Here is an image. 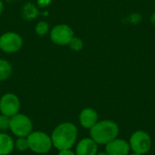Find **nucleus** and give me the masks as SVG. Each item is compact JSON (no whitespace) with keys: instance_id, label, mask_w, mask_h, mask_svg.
Instances as JSON below:
<instances>
[{"instance_id":"obj_6","label":"nucleus","mask_w":155,"mask_h":155,"mask_svg":"<svg viewBox=\"0 0 155 155\" xmlns=\"http://www.w3.org/2000/svg\"><path fill=\"white\" fill-rule=\"evenodd\" d=\"M24 44L22 36L15 32H5L0 35V50L6 54L18 52Z\"/></svg>"},{"instance_id":"obj_19","label":"nucleus","mask_w":155,"mask_h":155,"mask_svg":"<svg viewBox=\"0 0 155 155\" xmlns=\"http://www.w3.org/2000/svg\"><path fill=\"white\" fill-rule=\"evenodd\" d=\"M52 0H37V5L39 7H46L51 4Z\"/></svg>"},{"instance_id":"obj_18","label":"nucleus","mask_w":155,"mask_h":155,"mask_svg":"<svg viewBox=\"0 0 155 155\" xmlns=\"http://www.w3.org/2000/svg\"><path fill=\"white\" fill-rule=\"evenodd\" d=\"M10 117L0 114V131H6L9 129Z\"/></svg>"},{"instance_id":"obj_15","label":"nucleus","mask_w":155,"mask_h":155,"mask_svg":"<svg viewBox=\"0 0 155 155\" xmlns=\"http://www.w3.org/2000/svg\"><path fill=\"white\" fill-rule=\"evenodd\" d=\"M50 31V25L46 21H40L35 25V32L39 36L45 35Z\"/></svg>"},{"instance_id":"obj_3","label":"nucleus","mask_w":155,"mask_h":155,"mask_svg":"<svg viewBox=\"0 0 155 155\" xmlns=\"http://www.w3.org/2000/svg\"><path fill=\"white\" fill-rule=\"evenodd\" d=\"M29 150L36 154H45L53 148L51 135L42 131H33L27 137Z\"/></svg>"},{"instance_id":"obj_17","label":"nucleus","mask_w":155,"mask_h":155,"mask_svg":"<svg viewBox=\"0 0 155 155\" xmlns=\"http://www.w3.org/2000/svg\"><path fill=\"white\" fill-rule=\"evenodd\" d=\"M15 148L18 152H25V151L29 150L27 138L26 137H18L15 141Z\"/></svg>"},{"instance_id":"obj_20","label":"nucleus","mask_w":155,"mask_h":155,"mask_svg":"<svg viewBox=\"0 0 155 155\" xmlns=\"http://www.w3.org/2000/svg\"><path fill=\"white\" fill-rule=\"evenodd\" d=\"M57 155H76L74 151H72L71 149H66V150H61L59 151Z\"/></svg>"},{"instance_id":"obj_11","label":"nucleus","mask_w":155,"mask_h":155,"mask_svg":"<svg viewBox=\"0 0 155 155\" xmlns=\"http://www.w3.org/2000/svg\"><path fill=\"white\" fill-rule=\"evenodd\" d=\"M98 122V114L93 108H84L79 114V123L84 129H91Z\"/></svg>"},{"instance_id":"obj_1","label":"nucleus","mask_w":155,"mask_h":155,"mask_svg":"<svg viewBox=\"0 0 155 155\" xmlns=\"http://www.w3.org/2000/svg\"><path fill=\"white\" fill-rule=\"evenodd\" d=\"M78 130L75 124L70 122L61 123L54 127L51 134L53 147L58 151L72 149L75 144Z\"/></svg>"},{"instance_id":"obj_14","label":"nucleus","mask_w":155,"mask_h":155,"mask_svg":"<svg viewBox=\"0 0 155 155\" xmlns=\"http://www.w3.org/2000/svg\"><path fill=\"white\" fill-rule=\"evenodd\" d=\"M37 14H38L37 8H36V6L34 4H32V3H26L23 6V9H22V16L25 19H27V20L34 19V18H35L37 16Z\"/></svg>"},{"instance_id":"obj_21","label":"nucleus","mask_w":155,"mask_h":155,"mask_svg":"<svg viewBox=\"0 0 155 155\" xmlns=\"http://www.w3.org/2000/svg\"><path fill=\"white\" fill-rule=\"evenodd\" d=\"M150 19H151V23H152V24H153V25L155 26V12H153V13L152 14V15H151V18H150Z\"/></svg>"},{"instance_id":"obj_8","label":"nucleus","mask_w":155,"mask_h":155,"mask_svg":"<svg viewBox=\"0 0 155 155\" xmlns=\"http://www.w3.org/2000/svg\"><path fill=\"white\" fill-rule=\"evenodd\" d=\"M129 144L134 153L143 155L150 151L152 146V140L146 132L137 131L132 134Z\"/></svg>"},{"instance_id":"obj_5","label":"nucleus","mask_w":155,"mask_h":155,"mask_svg":"<svg viewBox=\"0 0 155 155\" xmlns=\"http://www.w3.org/2000/svg\"><path fill=\"white\" fill-rule=\"evenodd\" d=\"M74 36V30L65 24H58L50 30V39L56 45H68Z\"/></svg>"},{"instance_id":"obj_10","label":"nucleus","mask_w":155,"mask_h":155,"mask_svg":"<svg viewBox=\"0 0 155 155\" xmlns=\"http://www.w3.org/2000/svg\"><path fill=\"white\" fill-rule=\"evenodd\" d=\"M98 144L92 138H84L78 142L75 148L76 155H96Z\"/></svg>"},{"instance_id":"obj_22","label":"nucleus","mask_w":155,"mask_h":155,"mask_svg":"<svg viewBox=\"0 0 155 155\" xmlns=\"http://www.w3.org/2000/svg\"><path fill=\"white\" fill-rule=\"evenodd\" d=\"M96 155H109L106 152H102V153H97Z\"/></svg>"},{"instance_id":"obj_9","label":"nucleus","mask_w":155,"mask_h":155,"mask_svg":"<svg viewBox=\"0 0 155 155\" xmlns=\"http://www.w3.org/2000/svg\"><path fill=\"white\" fill-rule=\"evenodd\" d=\"M105 145V152L109 155H127L131 150L130 144L124 139L115 138Z\"/></svg>"},{"instance_id":"obj_23","label":"nucleus","mask_w":155,"mask_h":155,"mask_svg":"<svg viewBox=\"0 0 155 155\" xmlns=\"http://www.w3.org/2000/svg\"><path fill=\"white\" fill-rule=\"evenodd\" d=\"M132 155H142V154H139V153H134Z\"/></svg>"},{"instance_id":"obj_4","label":"nucleus","mask_w":155,"mask_h":155,"mask_svg":"<svg viewBox=\"0 0 155 155\" xmlns=\"http://www.w3.org/2000/svg\"><path fill=\"white\" fill-rule=\"evenodd\" d=\"M33 122L25 114L18 113L10 117L9 130L16 137H27L33 132Z\"/></svg>"},{"instance_id":"obj_2","label":"nucleus","mask_w":155,"mask_h":155,"mask_svg":"<svg viewBox=\"0 0 155 155\" xmlns=\"http://www.w3.org/2000/svg\"><path fill=\"white\" fill-rule=\"evenodd\" d=\"M119 134V127L117 124L111 120L98 121L91 129V138L97 144H107L114 140Z\"/></svg>"},{"instance_id":"obj_16","label":"nucleus","mask_w":155,"mask_h":155,"mask_svg":"<svg viewBox=\"0 0 155 155\" xmlns=\"http://www.w3.org/2000/svg\"><path fill=\"white\" fill-rule=\"evenodd\" d=\"M68 46H69V48L72 51L80 52L84 48V42H83V40L80 37L74 36L72 38V40L70 41V43L68 44Z\"/></svg>"},{"instance_id":"obj_7","label":"nucleus","mask_w":155,"mask_h":155,"mask_svg":"<svg viewBox=\"0 0 155 155\" xmlns=\"http://www.w3.org/2000/svg\"><path fill=\"white\" fill-rule=\"evenodd\" d=\"M21 102L14 93H5L0 98V114L12 117L20 112Z\"/></svg>"},{"instance_id":"obj_13","label":"nucleus","mask_w":155,"mask_h":155,"mask_svg":"<svg viewBox=\"0 0 155 155\" xmlns=\"http://www.w3.org/2000/svg\"><path fill=\"white\" fill-rule=\"evenodd\" d=\"M13 67L10 62L0 58V82L5 81L12 75Z\"/></svg>"},{"instance_id":"obj_12","label":"nucleus","mask_w":155,"mask_h":155,"mask_svg":"<svg viewBox=\"0 0 155 155\" xmlns=\"http://www.w3.org/2000/svg\"><path fill=\"white\" fill-rule=\"evenodd\" d=\"M15 149V141L11 135L0 133V155H9Z\"/></svg>"}]
</instances>
